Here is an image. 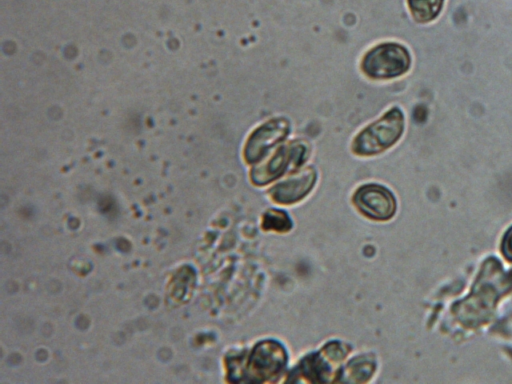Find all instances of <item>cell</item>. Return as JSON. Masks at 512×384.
I'll use <instances>...</instances> for the list:
<instances>
[{
    "label": "cell",
    "instance_id": "obj_1",
    "mask_svg": "<svg viewBox=\"0 0 512 384\" xmlns=\"http://www.w3.org/2000/svg\"><path fill=\"white\" fill-rule=\"evenodd\" d=\"M404 114L398 107L364 128L353 140L352 151L361 156L381 153L393 146L404 131Z\"/></svg>",
    "mask_w": 512,
    "mask_h": 384
},
{
    "label": "cell",
    "instance_id": "obj_2",
    "mask_svg": "<svg viewBox=\"0 0 512 384\" xmlns=\"http://www.w3.org/2000/svg\"><path fill=\"white\" fill-rule=\"evenodd\" d=\"M411 66V56L401 44L388 42L370 49L361 62L362 71L372 79H390L405 74Z\"/></svg>",
    "mask_w": 512,
    "mask_h": 384
},
{
    "label": "cell",
    "instance_id": "obj_3",
    "mask_svg": "<svg viewBox=\"0 0 512 384\" xmlns=\"http://www.w3.org/2000/svg\"><path fill=\"white\" fill-rule=\"evenodd\" d=\"M308 147L299 140L280 146L274 156L263 166L251 172L256 185H264L278 178L286 170L300 166L307 157Z\"/></svg>",
    "mask_w": 512,
    "mask_h": 384
},
{
    "label": "cell",
    "instance_id": "obj_4",
    "mask_svg": "<svg viewBox=\"0 0 512 384\" xmlns=\"http://www.w3.org/2000/svg\"><path fill=\"white\" fill-rule=\"evenodd\" d=\"M290 131L285 118H274L257 127L248 137L244 156L248 163L260 161L271 147L284 140Z\"/></svg>",
    "mask_w": 512,
    "mask_h": 384
},
{
    "label": "cell",
    "instance_id": "obj_5",
    "mask_svg": "<svg viewBox=\"0 0 512 384\" xmlns=\"http://www.w3.org/2000/svg\"><path fill=\"white\" fill-rule=\"evenodd\" d=\"M354 203L366 216L387 220L396 210L394 195L387 188L378 184H366L361 186L354 194Z\"/></svg>",
    "mask_w": 512,
    "mask_h": 384
},
{
    "label": "cell",
    "instance_id": "obj_6",
    "mask_svg": "<svg viewBox=\"0 0 512 384\" xmlns=\"http://www.w3.org/2000/svg\"><path fill=\"white\" fill-rule=\"evenodd\" d=\"M285 363V351L276 342L258 344L251 355L249 368L252 375L267 378L276 374Z\"/></svg>",
    "mask_w": 512,
    "mask_h": 384
},
{
    "label": "cell",
    "instance_id": "obj_7",
    "mask_svg": "<svg viewBox=\"0 0 512 384\" xmlns=\"http://www.w3.org/2000/svg\"><path fill=\"white\" fill-rule=\"evenodd\" d=\"M316 172L311 167L303 169L299 174L275 185L270 194L278 203H293L302 199L314 186Z\"/></svg>",
    "mask_w": 512,
    "mask_h": 384
},
{
    "label": "cell",
    "instance_id": "obj_8",
    "mask_svg": "<svg viewBox=\"0 0 512 384\" xmlns=\"http://www.w3.org/2000/svg\"><path fill=\"white\" fill-rule=\"evenodd\" d=\"M445 0H407L413 19L421 24L435 20L442 11Z\"/></svg>",
    "mask_w": 512,
    "mask_h": 384
},
{
    "label": "cell",
    "instance_id": "obj_9",
    "mask_svg": "<svg viewBox=\"0 0 512 384\" xmlns=\"http://www.w3.org/2000/svg\"><path fill=\"white\" fill-rule=\"evenodd\" d=\"M291 226V222L287 215L282 211H269L264 220V227L266 229H275L278 231H283L289 229Z\"/></svg>",
    "mask_w": 512,
    "mask_h": 384
},
{
    "label": "cell",
    "instance_id": "obj_10",
    "mask_svg": "<svg viewBox=\"0 0 512 384\" xmlns=\"http://www.w3.org/2000/svg\"><path fill=\"white\" fill-rule=\"evenodd\" d=\"M501 247L505 258L509 261H512V227H510L503 236Z\"/></svg>",
    "mask_w": 512,
    "mask_h": 384
}]
</instances>
